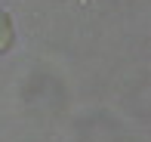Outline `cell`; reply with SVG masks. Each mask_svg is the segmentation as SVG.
Returning a JSON list of instances; mask_svg holds the SVG:
<instances>
[{"mask_svg":"<svg viewBox=\"0 0 151 142\" xmlns=\"http://www.w3.org/2000/svg\"><path fill=\"white\" fill-rule=\"evenodd\" d=\"M12 22H9V12L6 9H0V53H6L12 46Z\"/></svg>","mask_w":151,"mask_h":142,"instance_id":"cell-1","label":"cell"}]
</instances>
